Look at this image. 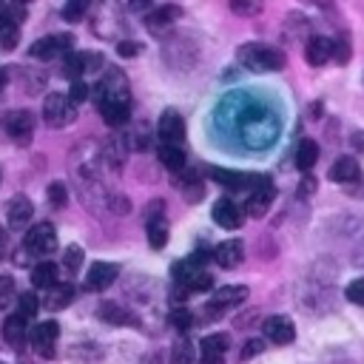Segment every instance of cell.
Wrapping results in <instances>:
<instances>
[{
  "label": "cell",
  "instance_id": "6da1fadb",
  "mask_svg": "<svg viewBox=\"0 0 364 364\" xmlns=\"http://www.w3.org/2000/svg\"><path fill=\"white\" fill-rule=\"evenodd\" d=\"M97 102L108 125H122L131 114V85L119 68H111L97 85Z\"/></svg>",
  "mask_w": 364,
  "mask_h": 364
},
{
  "label": "cell",
  "instance_id": "7a4b0ae2",
  "mask_svg": "<svg viewBox=\"0 0 364 364\" xmlns=\"http://www.w3.org/2000/svg\"><path fill=\"white\" fill-rule=\"evenodd\" d=\"M236 60L250 71H279L284 68V54L264 43H245L236 51Z\"/></svg>",
  "mask_w": 364,
  "mask_h": 364
},
{
  "label": "cell",
  "instance_id": "3957f363",
  "mask_svg": "<svg viewBox=\"0 0 364 364\" xmlns=\"http://www.w3.org/2000/svg\"><path fill=\"white\" fill-rule=\"evenodd\" d=\"M43 119L51 128H65L77 119V102L65 94H48L43 100Z\"/></svg>",
  "mask_w": 364,
  "mask_h": 364
},
{
  "label": "cell",
  "instance_id": "277c9868",
  "mask_svg": "<svg viewBox=\"0 0 364 364\" xmlns=\"http://www.w3.org/2000/svg\"><path fill=\"white\" fill-rule=\"evenodd\" d=\"M23 247L28 256H48L57 250V230L51 222H40L34 228L26 230V239H23Z\"/></svg>",
  "mask_w": 364,
  "mask_h": 364
},
{
  "label": "cell",
  "instance_id": "5b68a950",
  "mask_svg": "<svg viewBox=\"0 0 364 364\" xmlns=\"http://www.w3.org/2000/svg\"><path fill=\"white\" fill-rule=\"evenodd\" d=\"M23 17H26V6H20V3L0 6V48L3 51H11L17 46Z\"/></svg>",
  "mask_w": 364,
  "mask_h": 364
},
{
  "label": "cell",
  "instance_id": "8992f818",
  "mask_svg": "<svg viewBox=\"0 0 364 364\" xmlns=\"http://www.w3.org/2000/svg\"><path fill=\"white\" fill-rule=\"evenodd\" d=\"M71 46H74V34H48V37H40L31 43L28 54L34 60H51L57 54H71Z\"/></svg>",
  "mask_w": 364,
  "mask_h": 364
},
{
  "label": "cell",
  "instance_id": "52a82bcc",
  "mask_svg": "<svg viewBox=\"0 0 364 364\" xmlns=\"http://www.w3.org/2000/svg\"><path fill=\"white\" fill-rule=\"evenodd\" d=\"M273 199H276V188H273L270 176H262V179H259V185H256V188H250V193H247L245 213H247V216H253V219H259V216H264V213H267V208L273 205Z\"/></svg>",
  "mask_w": 364,
  "mask_h": 364
},
{
  "label": "cell",
  "instance_id": "ba28073f",
  "mask_svg": "<svg viewBox=\"0 0 364 364\" xmlns=\"http://www.w3.org/2000/svg\"><path fill=\"white\" fill-rule=\"evenodd\" d=\"M3 128L17 145H28L31 134H34V117H31V111H9L3 117Z\"/></svg>",
  "mask_w": 364,
  "mask_h": 364
},
{
  "label": "cell",
  "instance_id": "9c48e42d",
  "mask_svg": "<svg viewBox=\"0 0 364 364\" xmlns=\"http://www.w3.org/2000/svg\"><path fill=\"white\" fill-rule=\"evenodd\" d=\"M100 65H102V54L100 51H71L65 57V63H63V74L77 82L85 71H97Z\"/></svg>",
  "mask_w": 364,
  "mask_h": 364
},
{
  "label": "cell",
  "instance_id": "30bf717a",
  "mask_svg": "<svg viewBox=\"0 0 364 364\" xmlns=\"http://www.w3.org/2000/svg\"><path fill=\"white\" fill-rule=\"evenodd\" d=\"M57 336H60V324L46 318L40 321L34 330H31V347L40 358H51L54 355V347H57Z\"/></svg>",
  "mask_w": 364,
  "mask_h": 364
},
{
  "label": "cell",
  "instance_id": "8fae6325",
  "mask_svg": "<svg viewBox=\"0 0 364 364\" xmlns=\"http://www.w3.org/2000/svg\"><path fill=\"white\" fill-rule=\"evenodd\" d=\"M245 299H247V287H245V284H228V287H219V290L213 293V299L208 301L205 313H208V316H219V313H225L228 307L242 304Z\"/></svg>",
  "mask_w": 364,
  "mask_h": 364
},
{
  "label": "cell",
  "instance_id": "7c38bea8",
  "mask_svg": "<svg viewBox=\"0 0 364 364\" xmlns=\"http://www.w3.org/2000/svg\"><path fill=\"white\" fill-rule=\"evenodd\" d=\"M156 136L162 139V145H182V136H185V119H182V114H176L173 108H168L165 114H159Z\"/></svg>",
  "mask_w": 364,
  "mask_h": 364
},
{
  "label": "cell",
  "instance_id": "4fadbf2b",
  "mask_svg": "<svg viewBox=\"0 0 364 364\" xmlns=\"http://www.w3.org/2000/svg\"><path fill=\"white\" fill-rule=\"evenodd\" d=\"M262 333L267 341L273 344H293L296 338V324L287 318V316H267L262 321Z\"/></svg>",
  "mask_w": 364,
  "mask_h": 364
},
{
  "label": "cell",
  "instance_id": "5bb4252c",
  "mask_svg": "<svg viewBox=\"0 0 364 364\" xmlns=\"http://www.w3.org/2000/svg\"><path fill=\"white\" fill-rule=\"evenodd\" d=\"M210 216H213V222L219 225V228H228V230H233V228H239L242 225V219H245V210L233 202V199H219L216 205H213V210H210Z\"/></svg>",
  "mask_w": 364,
  "mask_h": 364
},
{
  "label": "cell",
  "instance_id": "9a60e30c",
  "mask_svg": "<svg viewBox=\"0 0 364 364\" xmlns=\"http://www.w3.org/2000/svg\"><path fill=\"white\" fill-rule=\"evenodd\" d=\"M213 182L230 188V191H242V188H256L262 176H253V173H239V171H225V168H210L208 171Z\"/></svg>",
  "mask_w": 364,
  "mask_h": 364
},
{
  "label": "cell",
  "instance_id": "2e32d148",
  "mask_svg": "<svg viewBox=\"0 0 364 364\" xmlns=\"http://www.w3.org/2000/svg\"><path fill=\"white\" fill-rule=\"evenodd\" d=\"M228 347H230L228 333H213V336H205V338H202V344H199L202 364H222V358H225Z\"/></svg>",
  "mask_w": 364,
  "mask_h": 364
},
{
  "label": "cell",
  "instance_id": "e0dca14e",
  "mask_svg": "<svg viewBox=\"0 0 364 364\" xmlns=\"http://www.w3.org/2000/svg\"><path fill=\"white\" fill-rule=\"evenodd\" d=\"M330 179L338 182V185H353L361 179V165L355 156H338L333 165H330Z\"/></svg>",
  "mask_w": 364,
  "mask_h": 364
},
{
  "label": "cell",
  "instance_id": "ac0fdd59",
  "mask_svg": "<svg viewBox=\"0 0 364 364\" xmlns=\"http://www.w3.org/2000/svg\"><path fill=\"white\" fill-rule=\"evenodd\" d=\"M333 48H336V40L316 34V37H310L307 46H304V60L318 68V65H324V63L333 57Z\"/></svg>",
  "mask_w": 364,
  "mask_h": 364
},
{
  "label": "cell",
  "instance_id": "d6986e66",
  "mask_svg": "<svg viewBox=\"0 0 364 364\" xmlns=\"http://www.w3.org/2000/svg\"><path fill=\"white\" fill-rule=\"evenodd\" d=\"M213 259L219 267H239L242 259H245V245L239 239H228V242H219L213 247Z\"/></svg>",
  "mask_w": 364,
  "mask_h": 364
},
{
  "label": "cell",
  "instance_id": "ffe728a7",
  "mask_svg": "<svg viewBox=\"0 0 364 364\" xmlns=\"http://www.w3.org/2000/svg\"><path fill=\"white\" fill-rule=\"evenodd\" d=\"M117 273H119L117 264H111V262H94L91 270H88V276H85V287L88 290H105L108 284H114Z\"/></svg>",
  "mask_w": 364,
  "mask_h": 364
},
{
  "label": "cell",
  "instance_id": "44dd1931",
  "mask_svg": "<svg viewBox=\"0 0 364 364\" xmlns=\"http://www.w3.org/2000/svg\"><path fill=\"white\" fill-rule=\"evenodd\" d=\"M31 216H34V205H31L26 196H14V199L9 202V228L23 230V228L31 222Z\"/></svg>",
  "mask_w": 364,
  "mask_h": 364
},
{
  "label": "cell",
  "instance_id": "7402d4cb",
  "mask_svg": "<svg viewBox=\"0 0 364 364\" xmlns=\"http://www.w3.org/2000/svg\"><path fill=\"white\" fill-rule=\"evenodd\" d=\"M182 17V9L179 6H159V9H154L148 17H145V26H148V31H162V28H168L173 20H179Z\"/></svg>",
  "mask_w": 364,
  "mask_h": 364
},
{
  "label": "cell",
  "instance_id": "603a6c76",
  "mask_svg": "<svg viewBox=\"0 0 364 364\" xmlns=\"http://www.w3.org/2000/svg\"><path fill=\"white\" fill-rule=\"evenodd\" d=\"M57 276H60L57 264L46 259V262H37V264H34V270H31V284L40 287V290H51L54 284H60Z\"/></svg>",
  "mask_w": 364,
  "mask_h": 364
},
{
  "label": "cell",
  "instance_id": "cb8c5ba5",
  "mask_svg": "<svg viewBox=\"0 0 364 364\" xmlns=\"http://www.w3.org/2000/svg\"><path fill=\"white\" fill-rule=\"evenodd\" d=\"M74 301V287H71V282H60V284H54L51 290H46V307L48 310H63V307H68Z\"/></svg>",
  "mask_w": 364,
  "mask_h": 364
},
{
  "label": "cell",
  "instance_id": "d4e9b609",
  "mask_svg": "<svg viewBox=\"0 0 364 364\" xmlns=\"http://www.w3.org/2000/svg\"><path fill=\"white\" fill-rule=\"evenodd\" d=\"M26 321H28V318H23L20 313H14V316H9V318L3 321V338H6L11 347H23V341H26Z\"/></svg>",
  "mask_w": 364,
  "mask_h": 364
},
{
  "label": "cell",
  "instance_id": "484cf974",
  "mask_svg": "<svg viewBox=\"0 0 364 364\" xmlns=\"http://www.w3.org/2000/svg\"><path fill=\"white\" fill-rule=\"evenodd\" d=\"M316 162H318V145H316L313 139H307V136H304V139L299 142V148H296V168L307 173Z\"/></svg>",
  "mask_w": 364,
  "mask_h": 364
},
{
  "label": "cell",
  "instance_id": "4316f807",
  "mask_svg": "<svg viewBox=\"0 0 364 364\" xmlns=\"http://www.w3.org/2000/svg\"><path fill=\"white\" fill-rule=\"evenodd\" d=\"M100 318H102L105 324H117V327H122V324H134V316H131L125 307L111 304V301L100 304Z\"/></svg>",
  "mask_w": 364,
  "mask_h": 364
},
{
  "label": "cell",
  "instance_id": "83f0119b",
  "mask_svg": "<svg viewBox=\"0 0 364 364\" xmlns=\"http://www.w3.org/2000/svg\"><path fill=\"white\" fill-rule=\"evenodd\" d=\"M148 245L154 247V250H159V247H165V242H168V222H165V216H154V219H148Z\"/></svg>",
  "mask_w": 364,
  "mask_h": 364
},
{
  "label": "cell",
  "instance_id": "f1b7e54d",
  "mask_svg": "<svg viewBox=\"0 0 364 364\" xmlns=\"http://www.w3.org/2000/svg\"><path fill=\"white\" fill-rule=\"evenodd\" d=\"M159 162L168 171H182L185 168V151H182V145H159Z\"/></svg>",
  "mask_w": 364,
  "mask_h": 364
},
{
  "label": "cell",
  "instance_id": "f546056e",
  "mask_svg": "<svg viewBox=\"0 0 364 364\" xmlns=\"http://www.w3.org/2000/svg\"><path fill=\"white\" fill-rule=\"evenodd\" d=\"M37 310H40V299H37L31 290H23V293L17 296V313H20L23 318H34Z\"/></svg>",
  "mask_w": 364,
  "mask_h": 364
},
{
  "label": "cell",
  "instance_id": "4dcf8cb0",
  "mask_svg": "<svg viewBox=\"0 0 364 364\" xmlns=\"http://www.w3.org/2000/svg\"><path fill=\"white\" fill-rule=\"evenodd\" d=\"M171 364H193V344L188 338L173 341V347H171Z\"/></svg>",
  "mask_w": 364,
  "mask_h": 364
},
{
  "label": "cell",
  "instance_id": "1f68e13d",
  "mask_svg": "<svg viewBox=\"0 0 364 364\" xmlns=\"http://www.w3.org/2000/svg\"><path fill=\"white\" fill-rule=\"evenodd\" d=\"M14 296H20V293H14V279L11 276H0V310H6L14 301Z\"/></svg>",
  "mask_w": 364,
  "mask_h": 364
},
{
  "label": "cell",
  "instance_id": "d6a6232c",
  "mask_svg": "<svg viewBox=\"0 0 364 364\" xmlns=\"http://www.w3.org/2000/svg\"><path fill=\"white\" fill-rule=\"evenodd\" d=\"M63 264H65V270H80V264H82V247L80 245H68L65 253H63Z\"/></svg>",
  "mask_w": 364,
  "mask_h": 364
},
{
  "label": "cell",
  "instance_id": "836d02e7",
  "mask_svg": "<svg viewBox=\"0 0 364 364\" xmlns=\"http://www.w3.org/2000/svg\"><path fill=\"white\" fill-rule=\"evenodd\" d=\"M344 296H347V301H353V304H361V307H364V279H353V282L347 284Z\"/></svg>",
  "mask_w": 364,
  "mask_h": 364
},
{
  "label": "cell",
  "instance_id": "e575fe53",
  "mask_svg": "<svg viewBox=\"0 0 364 364\" xmlns=\"http://www.w3.org/2000/svg\"><path fill=\"white\" fill-rule=\"evenodd\" d=\"M48 199H51L54 208H63V205L68 202V191H65V185H63V182H51V185H48Z\"/></svg>",
  "mask_w": 364,
  "mask_h": 364
},
{
  "label": "cell",
  "instance_id": "d590c367",
  "mask_svg": "<svg viewBox=\"0 0 364 364\" xmlns=\"http://www.w3.org/2000/svg\"><path fill=\"white\" fill-rule=\"evenodd\" d=\"M171 324L179 327V330H188V327L193 324V316H191L188 310H173V313H171Z\"/></svg>",
  "mask_w": 364,
  "mask_h": 364
},
{
  "label": "cell",
  "instance_id": "8d00e7d4",
  "mask_svg": "<svg viewBox=\"0 0 364 364\" xmlns=\"http://www.w3.org/2000/svg\"><path fill=\"white\" fill-rule=\"evenodd\" d=\"M264 350V341H259V338H250L245 347H242V353H239V358L242 361H247V358H253V355H259Z\"/></svg>",
  "mask_w": 364,
  "mask_h": 364
},
{
  "label": "cell",
  "instance_id": "74e56055",
  "mask_svg": "<svg viewBox=\"0 0 364 364\" xmlns=\"http://www.w3.org/2000/svg\"><path fill=\"white\" fill-rule=\"evenodd\" d=\"M139 51H142V46H139L136 40H122V43L117 46V54H119V57H136Z\"/></svg>",
  "mask_w": 364,
  "mask_h": 364
},
{
  "label": "cell",
  "instance_id": "f35d334b",
  "mask_svg": "<svg viewBox=\"0 0 364 364\" xmlns=\"http://www.w3.org/2000/svg\"><path fill=\"white\" fill-rule=\"evenodd\" d=\"M85 9H88V6H85L82 0H77V3H68V6L63 9V17H65V20H80Z\"/></svg>",
  "mask_w": 364,
  "mask_h": 364
},
{
  "label": "cell",
  "instance_id": "ab89813d",
  "mask_svg": "<svg viewBox=\"0 0 364 364\" xmlns=\"http://www.w3.org/2000/svg\"><path fill=\"white\" fill-rule=\"evenodd\" d=\"M230 9H233L236 14H259V11H262L259 3H242V0H233Z\"/></svg>",
  "mask_w": 364,
  "mask_h": 364
},
{
  "label": "cell",
  "instance_id": "60d3db41",
  "mask_svg": "<svg viewBox=\"0 0 364 364\" xmlns=\"http://www.w3.org/2000/svg\"><path fill=\"white\" fill-rule=\"evenodd\" d=\"M68 97H71L74 102H82V100L88 97V85H85L82 80H77V82L71 85V94H68Z\"/></svg>",
  "mask_w": 364,
  "mask_h": 364
},
{
  "label": "cell",
  "instance_id": "b9f144b4",
  "mask_svg": "<svg viewBox=\"0 0 364 364\" xmlns=\"http://www.w3.org/2000/svg\"><path fill=\"white\" fill-rule=\"evenodd\" d=\"M333 57H336L338 63H347V57H350V46H347V40H338V43H336Z\"/></svg>",
  "mask_w": 364,
  "mask_h": 364
},
{
  "label": "cell",
  "instance_id": "7bdbcfd3",
  "mask_svg": "<svg viewBox=\"0 0 364 364\" xmlns=\"http://www.w3.org/2000/svg\"><path fill=\"white\" fill-rule=\"evenodd\" d=\"M316 191V179L307 173L304 179H301V185H299V196H307V193H313Z\"/></svg>",
  "mask_w": 364,
  "mask_h": 364
},
{
  "label": "cell",
  "instance_id": "ee69618b",
  "mask_svg": "<svg viewBox=\"0 0 364 364\" xmlns=\"http://www.w3.org/2000/svg\"><path fill=\"white\" fill-rule=\"evenodd\" d=\"M353 262H355L358 267H364V239H361V245L353 250Z\"/></svg>",
  "mask_w": 364,
  "mask_h": 364
},
{
  "label": "cell",
  "instance_id": "f6af8a7d",
  "mask_svg": "<svg viewBox=\"0 0 364 364\" xmlns=\"http://www.w3.org/2000/svg\"><path fill=\"white\" fill-rule=\"evenodd\" d=\"M353 145H355L358 151H364V131H355V134H353Z\"/></svg>",
  "mask_w": 364,
  "mask_h": 364
},
{
  "label": "cell",
  "instance_id": "bcb514c9",
  "mask_svg": "<svg viewBox=\"0 0 364 364\" xmlns=\"http://www.w3.org/2000/svg\"><path fill=\"white\" fill-rule=\"evenodd\" d=\"M6 82H9V74H6V68H0V94H3V88H6Z\"/></svg>",
  "mask_w": 364,
  "mask_h": 364
}]
</instances>
